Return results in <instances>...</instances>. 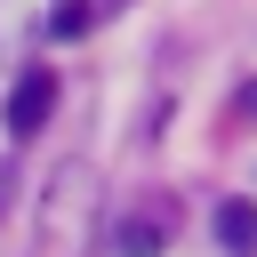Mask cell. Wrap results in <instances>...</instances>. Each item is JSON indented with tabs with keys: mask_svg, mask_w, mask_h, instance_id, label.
Returning a JSON list of instances; mask_svg holds the SVG:
<instances>
[{
	"mask_svg": "<svg viewBox=\"0 0 257 257\" xmlns=\"http://www.w3.org/2000/svg\"><path fill=\"white\" fill-rule=\"evenodd\" d=\"M161 241H169V217H161V209H145V217L120 225V257H153Z\"/></svg>",
	"mask_w": 257,
	"mask_h": 257,
	"instance_id": "3957f363",
	"label": "cell"
},
{
	"mask_svg": "<svg viewBox=\"0 0 257 257\" xmlns=\"http://www.w3.org/2000/svg\"><path fill=\"white\" fill-rule=\"evenodd\" d=\"M0 201H8V169H0Z\"/></svg>",
	"mask_w": 257,
	"mask_h": 257,
	"instance_id": "5b68a950",
	"label": "cell"
},
{
	"mask_svg": "<svg viewBox=\"0 0 257 257\" xmlns=\"http://www.w3.org/2000/svg\"><path fill=\"white\" fill-rule=\"evenodd\" d=\"M48 32H56V40H80V32H88V0H64V8L48 16Z\"/></svg>",
	"mask_w": 257,
	"mask_h": 257,
	"instance_id": "277c9868",
	"label": "cell"
},
{
	"mask_svg": "<svg viewBox=\"0 0 257 257\" xmlns=\"http://www.w3.org/2000/svg\"><path fill=\"white\" fill-rule=\"evenodd\" d=\"M217 241L225 257H257V201H217Z\"/></svg>",
	"mask_w": 257,
	"mask_h": 257,
	"instance_id": "7a4b0ae2",
	"label": "cell"
},
{
	"mask_svg": "<svg viewBox=\"0 0 257 257\" xmlns=\"http://www.w3.org/2000/svg\"><path fill=\"white\" fill-rule=\"evenodd\" d=\"M48 112H56V72H48V64H32V72L8 88V128H16V137H32Z\"/></svg>",
	"mask_w": 257,
	"mask_h": 257,
	"instance_id": "6da1fadb",
	"label": "cell"
}]
</instances>
